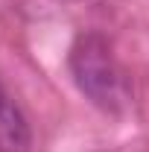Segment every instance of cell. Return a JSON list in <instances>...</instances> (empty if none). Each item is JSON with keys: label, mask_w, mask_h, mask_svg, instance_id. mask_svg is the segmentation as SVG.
Wrapping results in <instances>:
<instances>
[{"label": "cell", "mask_w": 149, "mask_h": 152, "mask_svg": "<svg viewBox=\"0 0 149 152\" xmlns=\"http://www.w3.org/2000/svg\"><path fill=\"white\" fill-rule=\"evenodd\" d=\"M3 99H6V94H3V88H0V102H3Z\"/></svg>", "instance_id": "3957f363"}, {"label": "cell", "mask_w": 149, "mask_h": 152, "mask_svg": "<svg viewBox=\"0 0 149 152\" xmlns=\"http://www.w3.org/2000/svg\"><path fill=\"white\" fill-rule=\"evenodd\" d=\"M32 132L18 105L6 96L0 102V152H29Z\"/></svg>", "instance_id": "7a4b0ae2"}, {"label": "cell", "mask_w": 149, "mask_h": 152, "mask_svg": "<svg viewBox=\"0 0 149 152\" xmlns=\"http://www.w3.org/2000/svg\"><path fill=\"white\" fill-rule=\"evenodd\" d=\"M70 76L76 88L102 111H123L129 105V82L111 53V44L99 32H82L70 47Z\"/></svg>", "instance_id": "6da1fadb"}]
</instances>
